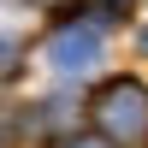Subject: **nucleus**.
I'll use <instances>...</instances> for the list:
<instances>
[{
    "mask_svg": "<svg viewBox=\"0 0 148 148\" xmlns=\"http://www.w3.org/2000/svg\"><path fill=\"white\" fill-rule=\"evenodd\" d=\"M95 119H101L107 136L142 142V136H148V89H142V83H130V77L107 83V89L95 95Z\"/></svg>",
    "mask_w": 148,
    "mask_h": 148,
    "instance_id": "1",
    "label": "nucleus"
},
{
    "mask_svg": "<svg viewBox=\"0 0 148 148\" xmlns=\"http://www.w3.org/2000/svg\"><path fill=\"white\" fill-rule=\"evenodd\" d=\"M12 59H18V47H12V42H0V71H6Z\"/></svg>",
    "mask_w": 148,
    "mask_h": 148,
    "instance_id": "3",
    "label": "nucleus"
},
{
    "mask_svg": "<svg viewBox=\"0 0 148 148\" xmlns=\"http://www.w3.org/2000/svg\"><path fill=\"white\" fill-rule=\"evenodd\" d=\"M71 148H107V142H71Z\"/></svg>",
    "mask_w": 148,
    "mask_h": 148,
    "instance_id": "4",
    "label": "nucleus"
},
{
    "mask_svg": "<svg viewBox=\"0 0 148 148\" xmlns=\"http://www.w3.org/2000/svg\"><path fill=\"white\" fill-rule=\"evenodd\" d=\"M95 53H101V42H95L89 30H59L53 42H47V59H53V71H89Z\"/></svg>",
    "mask_w": 148,
    "mask_h": 148,
    "instance_id": "2",
    "label": "nucleus"
}]
</instances>
